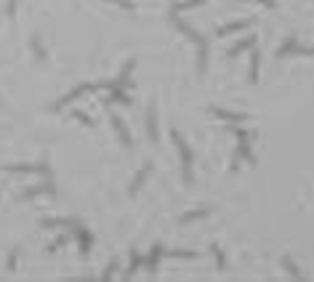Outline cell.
Wrapping results in <instances>:
<instances>
[{
    "mask_svg": "<svg viewBox=\"0 0 314 282\" xmlns=\"http://www.w3.org/2000/svg\"><path fill=\"white\" fill-rule=\"evenodd\" d=\"M213 115H216V117H224L226 123H242L245 120V115H240V112H226V109H213Z\"/></svg>",
    "mask_w": 314,
    "mask_h": 282,
    "instance_id": "obj_9",
    "label": "cell"
},
{
    "mask_svg": "<svg viewBox=\"0 0 314 282\" xmlns=\"http://www.w3.org/2000/svg\"><path fill=\"white\" fill-rule=\"evenodd\" d=\"M282 266L288 269V274H290L293 280H301V277H304V274H301V269H298V266L293 264V258H290V256H282Z\"/></svg>",
    "mask_w": 314,
    "mask_h": 282,
    "instance_id": "obj_10",
    "label": "cell"
},
{
    "mask_svg": "<svg viewBox=\"0 0 314 282\" xmlns=\"http://www.w3.org/2000/svg\"><path fill=\"white\" fill-rule=\"evenodd\" d=\"M163 256L168 258H195V250H163Z\"/></svg>",
    "mask_w": 314,
    "mask_h": 282,
    "instance_id": "obj_15",
    "label": "cell"
},
{
    "mask_svg": "<svg viewBox=\"0 0 314 282\" xmlns=\"http://www.w3.org/2000/svg\"><path fill=\"white\" fill-rule=\"evenodd\" d=\"M147 133H149L152 141L160 139V131H157V109H155V104L147 109Z\"/></svg>",
    "mask_w": 314,
    "mask_h": 282,
    "instance_id": "obj_2",
    "label": "cell"
},
{
    "mask_svg": "<svg viewBox=\"0 0 314 282\" xmlns=\"http://www.w3.org/2000/svg\"><path fill=\"white\" fill-rule=\"evenodd\" d=\"M250 83H258V53L253 51L250 53V75H248Z\"/></svg>",
    "mask_w": 314,
    "mask_h": 282,
    "instance_id": "obj_14",
    "label": "cell"
},
{
    "mask_svg": "<svg viewBox=\"0 0 314 282\" xmlns=\"http://www.w3.org/2000/svg\"><path fill=\"white\" fill-rule=\"evenodd\" d=\"M13 11H16V0H8V13L13 16Z\"/></svg>",
    "mask_w": 314,
    "mask_h": 282,
    "instance_id": "obj_24",
    "label": "cell"
},
{
    "mask_svg": "<svg viewBox=\"0 0 314 282\" xmlns=\"http://www.w3.org/2000/svg\"><path fill=\"white\" fill-rule=\"evenodd\" d=\"M32 51L37 53V59H40V61L45 59V51L40 48V40H37V37H32Z\"/></svg>",
    "mask_w": 314,
    "mask_h": 282,
    "instance_id": "obj_19",
    "label": "cell"
},
{
    "mask_svg": "<svg viewBox=\"0 0 314 282\" xmlns=\"http://www.w3.org/2000/svg\"><path fill=\"white\" fill-rule=\"evenodd\" d=\"M210 253L216 256V261H218V269H226V258H224V253H221V248H218V245H213V248H210Z\"/></svg>",
    "mask_w": 314,
    "mask_h": 282,
    "instance_id": "obj_18",
    "label": "cell"
},
{
    "mask_svg": "<svg viewBox=\"0 0 314 282\" xmlns=\"http://www.w3.org/2000/svg\"><path fill=\"white\" fill-rule=\"evenodd\" d=\"M114 269H117V261H112V264H109V269L102 274V280H112V277H114Z\"/></svg>",
    "mask_w": 314,
    "mask_h": 282,
    "instance_id": "obj_20",
    "label": "cell"
},
{
    "mask_svg": "<svg viewBox=\"0 0 314 282\" xmlns=\"http://www.w3.org/2000/svg\"><path fill=\"white\" fill-rule=\"evenodd\" d=\"M136 269H139V253L133 250V253H131V266H128V272L122 274V277H133V272H136Z\"/></svg>",
    "mask_w": 314,
    "mask_h": 282,
    "instance_id": "obj_17",
    "label": "cell"
},
{
    "mask_svg": "<svg viewBox=\"0 0 314 282\" xmlns=\"http://www.w3.org/2000/svg\"><path fill=\"white\" fill-rule=\"evenodd\" d=\"M75 117H78L80 123H86V125H94V120H91L88 115H83V112H75Z\"/></svg>",
    "mask_w": 314,
    "mask_h": 282,
    "instance_id": "obj_21",
    "label": "cell"
},
{
    "mask_svg": "<svg viewBox=\"0 0 314 282\" xmlns=\"http://www.w3.org/2000/svg\"><path fill=\"white\" fill-rule=\"evenodd\" d=\"M173 141H176V149H179L181 154V165H184V181L187 184H192V152H189V146H187V141L181 139V133H171Z\"/></svg>",
    "mask_w": 314,
    "mask_h": 282,
    "instance_id": "obj_1",
    "label": "cell"
},
{
    "mask_svg": "<svg viewBox=\"0 0 314 282\" xmlns=\"http://www.w3.org/2000/svg\"><path fill=\"white\" fill-rule=\"evenodd\" d=\"M250 21H229V24L224 27H218V37H226V35H232V32H240V29H245Z\"/></svg>",
    "mask_w": 314,
    "mask_h": 282,
    "instance_id": "obj_6",
    "label": "cell"
},
{
    "mask_svg": "<svg viewBox=\"0 0 314 282\" xmlns=\"http://www.w3.org/2000/svg\"><path fill=\"white\" fill-rule=\"evenodd\" d=\"M112 125H114V131H117V136H120V144L122 146H131L133 144V141H131V133L125 131V125H122L120 115H112Z\"/></svg>",
    "mask_w": 314,
    "mask_h": 282,
    "instance_id": "obj_3",
    "label": "cell"
},
{
    "mask_svg": "<svg viewBox=\"0 0 314 282\" xmlns=\"http://www.w3.org/2000/svg\"><path fill=\"white\" fill-rule=\"evenodd\" d=\"M78 237H80V250H83V253H88V250H91V237L80 229V226H78Z\"/></svg>",
    "mask_w": 314,
    "mask_h": 282,
    "instance_id": "obj_16",
    "label": "cell"
},
{
    "mask_svg": "<svg viewBox=\"0 0 314 282\" xmlns=\"http://www.w3.org/2000/svg\"><path fill=\"white\" fill-rule=\"evenodd\" d=\"M114 3L122 5V8H128V11H133V3H131V0H114Z\"/></svg>",
    "mask_w": 314,
    "mask_h": 282,
    "instance_id": "obj_22",
    "label": "cell"
},
{
    "mask_svg": "<svg viewBox=\"0 0 314 282\" xmlns=\"http://www.w3.org/2000/svg\"><path fill=\"white\" fill-rule=\"evenodd\" d=\"M210 213V208H203V210H189V213H184L181 216V221L184 224H189V221H197V218H205Z\"/></svg>",
    "mask_w": 314,
    "mask_h": 282,
    "instance_id": "obj_12",
    "label": "cell"
},
{
    "mask_svg": "<svg viewBox=\"0 0 314 282\" xmlns=\"http://www.w3.org/2000/svg\"><path fill=\"white\" fill-rule=\"evenodd\" d=\"M133 67H136V59H131L125 67H122V72H120V77H117V83H112V85H125L128 80H131V72H133Z\"/></svg>",
    "mask_w": 314,
    "mask_h": 282,
    "instance_id": "obj_11",
    "label": "cell"
},
{
    "mask_svg": "<svg viewBox=\"0 0 314 282\" xmlns=\"http://www.w3.org/2000/svg\"><path fill=\"white\" fill-rule=\"evenodd\" d=\"M160 256H163V245H155V248H152V256L147 258V269H152V272L157 269V261H160Z\"/></svg>",
    "mask_w": 314,
    "mask_h": 282,
    "instance_id": "obj_13",
    "label": "cell"
},
{
    "mask_svg": "<svg viewBox=\"0 0 314 282\" xmlns=\"http://www.w3.org/2000/svg\"><path fill=\"white\" fill-rule=\"evenodd\" d=\"M253 43H256V37H245V40L234 43L232 48H229V53H226V56H229V59H237V56H240L242 51H248V48H250V45H253Z\"/></svg>",
    "mask_w": 314,
    "mask_h": 282,
    "instance_id": "obj_5",
    "label": "cell"
},
{
    "mask_svg": "<svg viewBox=\"0 0 314 282\" xmlns=\"http://www.w3.org/2000/svg\"><path fill=\"white\" fill-rule=\"evenodd\" d=\"M40 192H48V194H53V184H51V181H45L43 186H35V189H27L24 194H19V202H21V200L35 197V194H40Z\"/></svg>",
    "mask_w": 314,
    "mask_h": 282,
    "instance_id": "obj_8",
    "label": "cell"
},
{
    "mask_svg": "<svg viewBox=\"0 0 314 282\" xmlns=\"http://www.w3.org/2000/svg\"><path fill=\"white\" fill-rule=\"evenodd\" d=\"M13 266H16V250H13L11 258H8V269H13Z\"/></svg>",
    "mask_w": 314,
    "mask_h": 282,
    "instance_id": "obj_23",
    "label": "cell"
},
{
    "mask_svg": "<svg viewBox=\"0 0 314 282\" xmlns=\"http://www.w3.org/2000/svg\"><path fill=\"white\" fill-rule=\"evenodd\" d=\"M88 88H86V85H80V88H75L72 93H67V96H61L59 101H56V104H53V109H61V107H64V104H72V101L75 99H78L80 96V93H86Z\"/></svg>",
    "mask_w": 314,
    "mask_h": 282,
    "instance_id": "obj_7",
    "label": "cell"
},
{
    "mask_svg": "<svg viewBox=\"0 0 314 282\" xmlns=\"http://www.w3.org/2000/svg\"><path fill=\"white\" fill-rule=\"evenodd\" d=\"M149 165H144L141 170H139V173H136V178H133V184H131V189H128V194H131V197H133V194H139V189H141V186H144V181H147V176H149Z\"/></svg>",
    "mask_w": 314,
    "mask_h": 282,
    "instance_id": "obj_4",
    "label": "cell"
}]
</instances>
